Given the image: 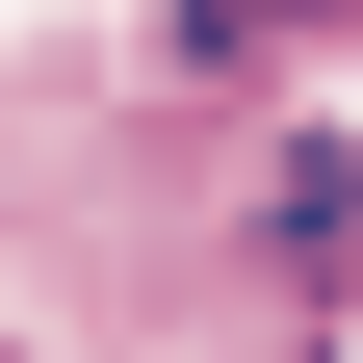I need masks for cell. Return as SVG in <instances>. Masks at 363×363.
I'll use <instances>...</instances> for the list:
<instances>
[{
    "mask_svg": "<svg viewBox=\"0 0 363 363\" xmlns=\"http://www.w3.org/2000/svg\"><path fill=\"white\" fill-rule=\"evenodd\" d=\"M259 259H286V286H363V156H337V130H286V182H259Z\"/></svg>",
    "mask_w": 363,
    "mask_h": 363,
    "instance_id": "1",
    "label": "cell"
},
{
    "mask_svg": "<svg viewBox=\"0 0 363 363\" xmlns=\"http://www.w3.org/2000/svg\"><path fill=\"white\" fill-rule=\"evenodd\" d=\"M311 26H363V0H156L182 78H259V52H311Z\"/></svg>",
    "mask_w": 363,
    "mask_h": 363,
    "instance_id": "2",
    "label": "cell"
}]
</instances>
